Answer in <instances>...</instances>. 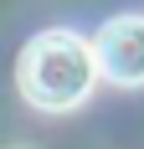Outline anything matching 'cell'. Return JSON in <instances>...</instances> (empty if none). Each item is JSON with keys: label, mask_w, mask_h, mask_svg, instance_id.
Instances as JSON below:
<instances>
[{"label": "cell", "mask_w": 144, "mask_h": 149, "mask_svg": "<svg viewBox=\"0 0 144 149\" xmlns=\"http://www.w3.org/2000/svg\"><path fill=\"white\" fill-rule=\"evenodd\" d=\"M98 77H103L98 46L82 41L77 31H62V26L31 36L21 62H15V82L26 93V103L41 108V113H72L77 103H87Z\"/></svg>", "instance_id": "obj_1"}, {"label": "cell", "mask_w": 144, "mask_h": 149, "mask_svg": "<svg viewBox=\"0 0 144 149\" xmlns=\"http://www.w3.org/2000/svg\"><path fill=\"white\" fill-rule=\"evenodd\" d=\"M93 46H98V67L108 82H118V88L144 82V15H113L93 36Z\"/></svg>", "instance_id": "obj_2"}]
</instances>
